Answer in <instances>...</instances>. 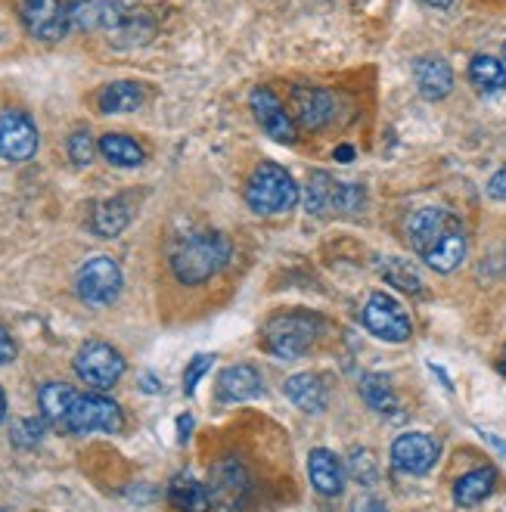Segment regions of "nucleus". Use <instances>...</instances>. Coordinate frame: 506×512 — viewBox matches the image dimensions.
Masks as SVG:
<instances>
[{
    "instance_id": "f257e3e1",
    "label": "nucleus",
    "mask_w": 506,
    "mask_h": 512,
    "mask_svg": "<svg viewBox=\"0 0 506 512\" xmlns=\"http://www.w3.org/2000/svg\"><path fill=\"white\" fill-rule=\"evenodd\" d=\"M227 261H230V239L218 230H202V233L187 236L184 243L174 249L171 270L181 283L199 286L205 280H212Z\"/></svg>"
},
{
    "instance_id": "f03ea898",
    "label": "nucleus",
    "mask_w": 506,
    "mask_h": 512,
    "mask_svg": "<svg viewBox=\"0 0 506 512\" xmlns=\"http://www.w3.org/2000/svg\"><path fill=\"white\" fill-rule=\"evenodd\" d=\"M320 339V320L305 311H286L267 320L261 342L280 360H299L305 357L314 342Z\"/></svg>"
},
{
    "instance_id": "7ed1b4c3",
    "label": "nucleus",
    "mask_w": 506,
    "mask_h": 512,
    "mask_svg": "<svg viewBox=\"0 0 506 512\" xmlns=\"http://www.w3.org/2000/svg\"><path fill=\"white\" fill-rule=\"evenodd\" d=\"M299 196L302 190L295 184V177L274 162L258 165L246 184V202L258 215H283L289 208H295Z\"/></svg>"
},
{
    "instance_id": "20e7f679",
    "label": "nucleus",
    "mask_w": 506,
    "mask_h": 512,
    "mask_svg": "<svg viewBox=\"0 0 506 512\" xmlns=\"http://www.w3.org/2000/svg\"><path fill=\"white\" fill-rule=\"evenodd\" d=\"M208 500L218 512H243L252 500L249 469L236 457H224L221 463H215L212 475H208Z\"/></svg>"
},
{
    "instance_id": "39448f33",
    "label": "nucleus",
    "mask_w": 506,
    "mask_h": 512,
    "mask_svg": "<svg viewBox=\"0 0 506 512\" xmlns=\"http://www.w3.org/2000/svg\"><path fill=\"white\" fill-rule=\"evenodd\" d=\"M122 267H118L109 255H94L91 261H84L78 277H75V289L78 298L91 308H106L122 295Z\"/></svg>"
},
{
    "instance_id": "423d86ee",
    "label": "nucleus",
    "mask_w": 506,
    "mask_h": 512,
    "mask_svg": "<svg viewBox=\"0 0 506 512\" xmlns=\"http://www.w3.org/2000/svg\"><path fill=\"white\" fill-rule=\"evenodd\" d=\"M128 364L118 348L106 342H84L75 354V373L97 391H109L118 379L125 376Z\"/></svg>"
},
{
    "instance_id": "0eeeda50",
    "label": "nucleus",
    "mask_w": 506,
    "mask_h": 512,
    "mask_svg": "<svg viewBox=\"0 0 506 512\" xmlns=\"http://www.w3.org/2000/svg\"><path fill=\"white\" fill-rule=\"evenodd\" d=\"M125 416L122 407H118L112 398L106 395H78L69 413L66 432L72 435H91V432H103V435H115L122 432Z\"/></svg>"
},
{
    "instance_id": "6e6552de",
    "label": "nucleus",
    "mask_w": 506,
    "mask_h": 512,
    "mask_svg": "<svg viewBox=\"0 0 506 512\" xmlns=\"http://www.w3.org/2000/svg\"><path fill=\"white\" fill-rule=\"evenodd\" d=\"M361 320L370 333L382 342H407L413 336V323L410 314L404 311V305L398 298H392L389 292H373L367 298V305L361 311Z\"/></svg>"
},
{
    "instance_id": "1a4fd4ad",
    "label": "nucleus",
    "mask_w": 506,
    "mask_h": 512,
    "mask_svg": "<svg viewBox=\"0 0 506 512\" xmlns=\"http://www.w3.org/2000/svg\"><path fill=\"white\" fill-rule=\"evenodd\" d=\"M19 19L38 41H59L69 35L72 16L63 0H19Z\"/></svg>"
},
{
    "instance_id": "9d476101",
    "label": "nucleus",
    "mask_w": 506,
    "mask_h": 512,
    "mask_svg": "<svg viewBox=\"0 0 506 512\" xmlns=\"http://www.w3.org/2000/svg\"><path fill=\"white\" fill-rule=\"evenodd\" d=\"M38 153V125L22 109L0 112V159L28 162Z\"/></svg>"
},
{
    "instance_id": "9b49d317",
    "label": "nucleus",
    "mask_w": 506,
    "mask_h": 512,
    "mask_svg": "<svg viewBox=\"0 0 506 512\" xmlns=\"http://www.w3.org/2000/svg\"><path fill=\"white\" fill-rule=\"evenodd\" d=\"M457 224L460 221L451 212H444V208H438V205H429V208H416V212L407 218L404 233H407L410 249L426 255V252H432L438 246V239Z\"/></svg>"
},
{
    "instance_id": "f8f14e48",
    "label": "nucleus",
    "mask_w": 506,
    "mask_h": 512,
    "mask_svg": "<svg viewBox=\"0 0 506 512\" xmlns=\"http://www.w3.org/2000/svg\"><path fill=\"white\" fill-rule=\"evenodd\" d=\"M438 463V441L426 432L398 435L392 444V466L407 475H426Z\"/></svg>"
},
{
    "instance_id": "ddd939ff",
    "label": "nucleus",
    "mask_w": 506,
    "mask_h": 512,
    "mask_svg": "<svg viewBox=\"0 0 506 512\" xmlns=\"http://www.w3.org/2000/svg\"><path fill=\"white\" fill-rule=\"evenodd\" d=\"M289 106H292L295 118H299V125L308 128V131L323 128V125L333 118V112H336L333 97L326 94L323 87H314V84H299V87H292Z\"/></svg>"
},
{
    "instance_id": "4468645a",
    "label": "nucleus",
    "mask_w": 506,
    "mask_h": 512,
    "mask_svg": "<svg viewBox=\"0 0 506 512\" xmlns=\"http://www.w3.org/2000/svg\"><path fill=\"white\" fill-rule=\"evenodd\" d=\"M252 112L258 118V125L264 128L267 137H274L277 143H292L295 140V125L283 103L271 87H255L252 90Z\"/></svg>"
},
{
    "instance_id": "2eb2a0df",
    "label": "nucleus",
    "mask_w": 506,
    "mask_h": 512,
    "mask_svg": "<svg viewBox=\"0 0 506 512\" xmlns=\"http://www.w3.org/2000/svg\"><path fill=\"white\" fill-rule=\"evenodd\" d=\"M264 391L261 373L249 364H233L218 376L215 395L221 404H240V401H252Z\"/></svg>"
},
{
    "instance_id": "dca6fc26",
    "label": "nucleus",
    "mask_w": 506,
    "mask_h": 512,
    "mask_svg": "<svg viewBox=\"0 0 506 512\" xmlns=\"http://www.w3.org/2000/svg\"><path fill=\"white\" fill-rule=\"evenodd\" d=\"M413 81L426 100H444L454 87V72L441 56H423L413 63Z\"/></svg>"
},
{
    "instance_id": "f3484780",
    "label": "nucleus",
    "mask_w": 506,
    "mask_h": 512,
    "mask_svg": "<svg viewBox=\"0 0 506 512\" xmlns=\"http://www.w3.org/2000/svg\"><path fill=\"white\" fill-rule=\"evenodd\" d=\"M308 478L317 494L323 497H339L342 488H345V472H342V463L333 450L326 447H317L308 454Z\"/></svg>"
},
{
    "instance_id": "a211bd4d",
    "label": "nucleus",
    "mask_w": 506,
    "mask_h": 512,
    "mask_svg": "<svg viewBox=\"0 0 506 512\" xmlns=\"http://www.w3.org/2000/svg\"><path fill=\"white\" fill-rule=\"evenodd\" d=\"M286 398L302 413H323L326 404H330V391H326V382L320 376L295 373L286 379Z\"/></svg>"
},
{
    "instance_id": "6ab92c4d",
    "label": "nucleus",
    "mask_w": 506,
    "mask_h": 512,
    "mask_svg": "<svg viewBox=\"0 0 506 512\" xmlns=\"http://www.w3.org/2000/svg\"><path fill=\"white\" fill-rule=\"evenodd\" d=\"M466 249H469L466 233H463V227L457 224V227H451L448 233H444V236L438 239V246H435L432 252L423 255V261L435 270V274H451V270H457V267L463 264Z\"/></svg>"
},
{
    "instance_id": "aec40b11",
    "label": "nucleus",
    "mask_w": 506,
    "mask_h": 512,
    "mask_svg": "<svg viewBox=\"0 0 506 512\" xmlns=\"http://www.w3.org/2000/svg\"><path fill=\"white\" fill-rule=\"evenodd\" d=\"M75 398H78V391L69 388L66 382H44L41 391H38V404H41L44 419L50 426H59V429H66Z\"/></svg>"
},
{
    "instance_id": "412c9836",
    "label": "nucleus",
    "mask_w": 506,
    "mask_h": 512,
    "mask_svg": "<svg viewBox=\"0 0 506 512\" xmlns=\"http://www.w3.org/2000/svg\"><path fill=\"white\" fill-rule=\"evenodd\" d=\"M143 100H146V90L137 81H112V84H106L97 94V106L106 115L134 112V109L143 106Z\"/></svg>"
},
{
    "instance_id": "4be33fe9",
    "label": "nucleus",
    "mask_w": 506,
    "mask_h": 512,
    "mask_svg": "<svg viewBox=\"0 0 506 512\" xmlns=\"http://www.w3.org/2000/svg\"><path fill=\"white\" fill-rule=\"evenodd\" d=\"M497 488V472L491 466L472 469L463 478H457L454 485V500L457 506H479L482 500H488Z\"/></svg>"
},
{
    "instance_id": "5701e85b",
    "label": "nucleus",
    "mask_w": 506,
    "mask_h": 512,
    "mask_svg": "<svg viewBox=\"0 0 506 512\" xmlns=\"http://www.w3.org/2000/svg\"><path fill=\"white\" fill-rule=\"evenodd\" d=\"M168 500L181 512H208L212 500H208V488L193 475H174L168 485Z\"/></svg>"
},
{
    "instance_id": "b1692460",
    "label": "nucleus",
    "mask_w": 506,
    "mask_h": 512,
    "mask_svg": "<svg viewBox=\"0 0 506 512\" xmlns=\"http://www.w3.org/2000/svg\"><path fill=\"white\" fill-rule=\"evenodd\" d=\"M97 146H100V156L115 168H137L146 159L143 146L128 134H103Z\"/></svg>"
},
{
    "instance_id": "393cba45",
    "label": "nucleus",
    "mask_w": 506,
    "mask_h": 512,
    "mask_svg": "<svg viewBox=\"0 0 506 512\" xmlns=\"http://www.w3.org/2000/svg\"><path fill=\"white\" fill-rule=\"evenodd\" d=\"M131 224V212H128V205L125 199H103L94 205V212H91V230L103 239H112L118 236L125 227Z\"/></svg>"
},
{
    "instance_id": "a878e982",
    "label": "nucleus",
    "mask_w": 506,
    "mask_h": 512,
    "mask_svg": "<svg viewBox=\"0 0 506 512\" xmlns=\"http://www.w3.org/2000/svg\"><path fill=\"white\" fill-rule=\"evenodd\" d=\"M469 81L475 84V90H482V94H497V90L506 87V66L488 53H479V56H472V63H469Z\"/></svg>"
},
{
    "instance_id": "bb28decb",
    "label": "nucleus",
    "mask_w": 506,
    "mask_h": 512,
    "mask_svg": "<svg viewBox=\"0 0 506 512\" xmlns=\"http://www.w3.org/2000/svg\"><path fill=\"white\" fill-rule=\"evenodd\" d=\"M361 395H364L367 407L376 410V413L389 416V413L398 410V395H395V388H392V379L385 376V373H364Z\"/></svg>"
},
{
    "instance_id": "cd10ccee",
    "label": "nucleus",
    "mask_w": 506,
    "mask_h": 512,
    "mask_svg": "<svg viewBox=\"0 0 506 512\" xmlns=\"http://www.w3.org/2000/svg\"><path fill=\"white\" fill-rule=\"evenodd\" d=\"M382 277L389 280L392 286H398L401 292H410V295H423V280L416 274V267L404 258H385L382 261Z\"/></svg>"
},
{
    "instance_id": "c85d7f7f",
    "label": "nucleus",
    "mask_w": 506,
    "mask_h": 512,
    "mask_svg": "<svg viewBox=\"0 0 506 512\" xmlns=\"http://www.w3.org/2000/svg\"><path fill=\"white\" fill-rule=\"evenodd\" d=\"M333 196H336V180L326 171H314L311 174V187H308V212L311 215H323L326 208H333Z\"/></svg>"
},
{
    "instance_id": "c756f323",
    "label": "nucleus",
    "mask_w": 506,
    "mask_h": 512,
    "mask_svg": "<svg viewBox=\"0 0 506 512\" xmlns=\"http://www.w3.org/2000/svg\"><path fill=\"white\" fill-rule=\"evenodd\" d=\"M367 205V190L361 184H336V196H333V208L342 215H354L361 212V208Z\"/></svg>"
},
{
    "instance_id": "7c9ffc66",
    "label": "nucleus",
    "mask_w": 506,
    "mask_h": 512,
    "mask_svg": "<svg viewBox=\"0 0 506 512\" xmlns=\"http://www.w3.org/2000/svg\"><path fill=\"white\" fill-rule=\"evenodd\" d=\"M348 469L357 485H376V478H379V469H376V460L370 450H354L348 460Z\"/></svg>"
},
{
    "instance_id": "2f4dec72",
    "label": "nucleus",
    "mask_w": 506,
    "mask_h": 512,
    "mask_svg": "<svg viewBox=\"0 0 506 512\" xmlns=\"http://www.w3.org/2000/svg\"><path fill=\"white\" fill-rule=\"evenodd\" d=\"M13 444L16 447H22V450H32V447H38L41 444V438H44V423L41 419H19V423L13 426Z\"/></svg>"
},
{
    "instance_id": "473e14b6",
    "label": "nucleus",
    "mask_w": 506,
    "mask_h": 512,
    "mask_svg": "<svg viewBox=\"0 0 506 512\" xmlns=\"http://www.w3.org/2000/svg\"><path fill=\"white\" fill-rule=\"evenodd\" d=\"M97 143H94V137L87 134V131H75L72 137H69V159L75 162V165H91L94 162V156H97Z\"/></svg>"
},
{
    "instance_id": "72a5a7b5",
    "label": "nucleus",
    "mask_w": 506,
    "mask_h": 512,
    "mask_svg": "<svg viewBox=\"0 0 506 512\" xmlns=\"http://www.w3.org/2000/svg\"><path fill=\"white\" fill-rule=\"evenodd\" d=\"M212 364H215V354H196V357L190 360V367H187V373H184V395H187V398L196 395L199 379H202L208 370H212Z\"/></svg>"
},
{
    "instance_id": "f704fd0d",
    "label": "nucleus",
    "mask_w": 506,
    "mask_h": 512,
    "mask_svg": "<svg viewBox=\"0 0 506 512\" xmlns=\"http://www.w3.org/2000/svg\"><path fill=\"white\" fill-rule=\"evenodd\" d=\"M16 360V342L10 339V333L4 326H0V367H7Z\"/></svg>"
},
{
    "instance_id": "c9c22d12",
    "label": "nucleus",
    "mask_w": 506,
    "mask_h": 512,
    "mask_svg": "<svg viewBox=\"0 0 506 512\" xmlns=\"http://www.w3.org/2000/svg\"><path fill=\"white\" fill-rule=\"evenodd\" d=\"M488 196L497 202H506V168H500L491 180H488Z\"/></svg>"
},
{
    "instance_id": "e433bc0d",
    "label": "nucleus",
    "mask_w": 506,
    "mask_h": 512,
    "mask_svg": "<svg viewBox=\"0 0 506 512\" xmlns=\"http://www.w3.org/2000/svg\"><path fill=\"white\" fill-rule=\"evenodd\" d=\"M351 512H385V503L376 497H361V500L351 503Z\"/></svg>"
},
{
    "instance_id": "4c0bfd02",
    "label": "nucleus",
    "mask_w": 506,
    "mask_h": 512,
    "mask_svg": "<svg viewBox=\"0 0 506 512\" xmlns=\"http://www.w3.org/2000/svg\"><path fill=\"white\" fill-rule=\"evenodd\" d=\"M177 429H181V432H177V441L187 444V441H190V432H193V416L184 413L181 419H177Z\"/></svg>"
},
{
    "instance_id": "58836bf2",
    "label": "nucleus",
    "mask_w": 506,
    "mask_h": 512,
    "mask_svg": "<svg viewBox=\"0 0 506 512\" xmlns=\"http://www.w3.org/2000/svg\"><path fill=\"white\" fill-rule=\"evenodd\" d=\"M159 388H162V385L156 382V376H153V373H146V376H143V391H150V395H156Z\"/></svg>"
},
{
    "instance_id": "ea45409f",
    "label": "nucleus",
    "mask_w": 506,
    "mask_h": 512,
    "mask_svg": "<svg viewBox=\"0 0 506 512\" xmlns=\"http://www.w3.org/2000/svg\"><path fill=\"white\" fill-rule=\"evenodd\" d=\"M336 159H339V162H351V159H354V149H351V146H339V149H336Z\"/></svg>"
},
{
    "instance_id": "a19ab883",
    "label": "nucleus",
    "mask_w": 506,
    "mask_h": 512,
    "mask_svg": "<svg viewBox=\"0 0 506 512\" xmlns=\"http://www.w3.org/2000/svg\"><path fill=\"white\" fill-rule=\"evenodd\" d=\"M423 4H426V7H435V10H448V7L454 4V0H423Z\"/></svg>"
},
{
    "instance_id": "79ce46f5",
    "label": "nucleus",
    "mask_w": 506,
    "mask_h": 512,
    "mask_svg": "<svg viewBox=\"0 0 506 512\" xmlns=\"http://www.w3.org/2000/svg\"><path fill=\"white\" fill-rule=\"evenodd\" d=\"M4 416H7V395H4V388H0V423H4Z\"/></svg>"
},
{
    "instance_id": "37998d69",
    "label": "nucleus",
    "mask_w": 506,
    "mask_h": 512,
    "mask_svg": "<svg viewBox=\"0 0 506 512\" xmlns=\"http://www.w3.org/2000/svg\"><path fill=\"white\" fill-rule=\"evenodd\" d=\"M497 367H500V373L506 376V351H503V357H500V364H497Z\"/></svg>"
},
{
    "instance_id": "c03bdc74",
    "label": "nucleus",
    "mask_w": 506,
    "mask_h": 512,
    "mask_svg": "<svg viewBox=\"0 0 506 512\" xmlns=\"http://www.w3.org/2000/svg\"><path fill=\"white\" fill-rule=\"evenodd\" d=\"M500 63L506 66V44H503V56H500Z\"/></svg>"
}]
</instances>
